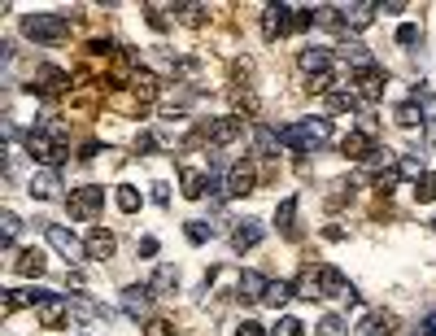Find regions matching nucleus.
I'll return each mask as SVG.
<instances>
[{"instance_id": "nucleus-22", "label": "nucleus", "mask_w": 436, "mask_h": 336, "mask_svg": "<svg viewBox=\"0 0 436 336\" xmlns=\"http://www.w3.org/2000/svg\"><path fill=\"white\" fill-rule=\"evenodd\" d=\"M327 66H331V53H327V48H301V70L305 74H327Z\"/></svg>"}, {"instance_id": "nucleus-34", "label": "nucleus", "mask_w": 436, "mask_h": 336, "mask_svg": "<svg viewBox=\"0 0 436 336\" xmlns=\"http://www.w3.org/2000/svg\"><path fill=\"white\" fill-rule=\"evenodd\" d=\"M210 231H214L210 223H201V219H192V223L184 227V236H188L192 245H205V241H210Z\"/></svg>"}, {"instance_id": "nucleus-42", "label": "nucleus", "mask_w": 436, "mask_h": 336, "mask_svg": "<svg viewBox=\"0 0 436 336\" xmlns=\"http://www.w3.org/2000/svg\"><path fill=\"white\" fill-rule=\"evenodd\" d=\"M397 44H419V27H415V22H406V27L397 31Z\"/></svg>"}, {"instance_id": "nucleus-10", "label": "nucleus", "mask_w": 436, "mask_h": 336, "mask_svg": "<svg viewBox=\"0 0 436 336\" xmlns=\"http://www.w3.org/2000/svg\"><path fill=\"white\" fill-rule=\"evenodd\" d=\"M70 83V74L57 70V66H40V74L31 79V92H44V96H53V92H66Z\"/></svg>"}, {"instance_id": "nucleus-21", "label": "nucleus", "mask_w": 436, "mask_h": 336, "mask_svg": "<svg viewBox=\"0 0 436 336\" xmlns=\"http://www.w3.org/2000/svg\"><path fill=\"white\" fill-rule=\"evenodd\" d=\"M57 188H61V179H57V170H40V175H31V197H40V201H48V197H57Z\"/></svg>"}, {"instance_id": "nucleus-6", "label": "nucleus", "mask_w": 436, "mask_h": 336, "mask_svg": "<svg viewBox=\"0 0 436 336\" xmlns=\"http://www.w3.org/2000/svg\"><path fill=\"white\" fill-rule=\"evenodd\" d=\"M201 136L210 140L214 149H227V144H236L244 136V118H236V114L232 118H210V122L201 127Z\"/></svg>"}, {"instance_id": "nucleus-18", "label": "nucleus", "mask_w": 436, "mask_h": 336, "mask_svg": "<svg viewBox=\"0 0 436 336\" xmlns=\"http://www.w3.org/2000/svg\"><path fill=\"white\" fill-rule=\"evenodd\" d=\"M319 284H323V297H349V279L336 271V267H319Z\"/></svg>"}, {"instance_id": "nucleus-47", "label": "nucleus", "mask_w": 436, "mask_h": 336, "mask_svg": "<svg viewBox=\"0 0 436 336\" xmlns=\"http://www.w3.org/2000/svg\"><path fill=\"white\" fill-rule=\"evenodd\" d=\"M432 231H436V219H432Z\"/></svg>"}, {"instance_id": "nucleus-5", "label": "nucleus", "mask_w": 436, "mask_h": 336, "mask_svg": "<svg viewBox=\"0 0 436 336\" xmlns=\"http://www.w3.org/2000/svg\"><path fill=\"white\" fill-rule=\"evenodd\" d=\"M44 241L53 245L66 262H79V257H88V241H79L70 227H61V223H44Z\"/></svg>"}, {"instance_id": "nucleus-41", "label": "nucleus", "mask_w": 436, "mask_h": 336, "mask_svg": "<svg viewBox=\"0 0 436 336\" xmlns=\"http://www.w3.org/2000/svg\"><path fill=\"white\" fill-rule=\"evenodd\" d=\"M179 13H184V22H192V27H196V22H205V5H184Z\"/></svg>"}, {"instance_id": "nucleus-26", "label": "nucleus", "mask_w": 436, "mask_h": 336, "mask_svg": "<svg viewBox=\"0 0 436 336\" xmlns=\"http://www.w3.org/2000/svg\"><path fill=\"white\" fill-rule=\"evenodd\" d=\"M358 105H363L358 92H331V96H327V110H331V114H353Z\"/></svg>"}, {"instance_id": "nucleus-24", "label": "nucleus", "mask_w": 436, "mask_h": 336, "mask_svg": "<svg viewBox=\"0 0 436 336\" xmlns=\"http://www.w3.org/2000/svg\"><path fill=\"white\" fill-rule=\"evenodd\" d=\"M341 57H345L349 66H358V70H367V66H375V62H371V53H367V44H363V40H345V44H341Z\"/></svg>"}, {"instance_id": "nucleus-46", "label": "nucleus", "mask_w": 436, "mask_h": 336, "mask_svg": "<svg viewBox=\"0 0 436 336\" xmlns=\"http://www.w3.org/2000/svg\"><path fill=\"white\" fill-rule=\"evenodd\" d=\"M423 127H428V140H432V144H436V118H428V122H423Z\"/></svg>"}, {"instance_id": "nucleus-15", "label": "nucleus", "mask_w": 436, "mask_h": 336, "mask_svg": "<svg viewBox=\"0 0 436 336\" xmlns=\"http://www.w3.org/2000/svg\"><path fill=\"white\" fill-rule=\"evenodd\" d=\"M114 249H118V241H114V231H105V227H92L88 231V257H114Z\"/></svg>"}, {"instance_id": "nucleus-35", "label": "nucleus", "mask_w": 436, "mask_h": 336, "mask_svg": "<svg viewBox=\"0 0 436 336\" xmlns=\"http://www.w3.org/2000/svg\"><path fill=\"white\" fill-rule=\"evenodd\" d=\"M415 201H423V205H428V201H436V175H432V170L415 184Z\"/></svg>"}, {"instance_id": "nucleus-39", "label": "nucleus", "mask_w": 436, "mask_h": 336, "mask_svg": "<svg viewBox=\"0 0 436 336\" xmlns=\"http://www.w3.org/2000/svg\"><path fill=\"white\" fill-rule=\"evenodd\" d=\"M0 223H5V245H9V241L18 236V227H22V219H18L13 210H5V214H0Z\"/></svg>"}, {"instance_id": "nucleus-25", "label": "nucleus", "mask_w": 436, "mask_h": 336, "mask_svg": "<svg viewBox=\"0 0 436 336\" xmlns=\"http://www.w3.org/2000/svg\"><path fill=\"white\" fill-rule=\"evenodd\" d=\"M253 153H258V158H275V153H279V132L258 127V132H253Z\"/></svg>"}, {"instance_id": "nucleus-37", "label": "nucleus", "mask_w": 436, "mask_h": 336, "mask_svg": "<svg viewBox=\"0 0 436 336\" xmlns=\"http://www.w3.org/2000/svg\"><path fill=\"white\" fill-rule=\"evenodd\" d=\"M275 336H305V323L293 319V315H284V319H279V328H275Z\"/></svg>"}, {"instance_id": "nucleus-11", "label": "nucleus", "mask_w": 436, "mask_h": 336, "mask_svg": "<svg viewBox=\"0 0 436 336\" xmlns=\"http://www.w3.org/2000/svg\"><path fill=\"white\" fill-rule=\"evenodd\" d=\"M266 289H271V279L258 275V271H244V275L236 279V297H240V301H262Z\"/></svg>"}, {"instance_id": "nucleus-3", "label": "nucleus", "mask_w": 436, "mask_h": 336, "mask_svg": "<svg viewBox=\"0 0 436 336\" xmlns=\"http://www.w3.org/2000/svg\"><path fill=\"white\" fill-rule=\"evenodd\" d=\"M22 31L35 44H57V40H66L70 22H66V13H27L22 18Z\"/></svg>"}, {"instance_id": "nucleus-32", "label": "nucleus", "mask_w": 436, "mask_h": 336, "mask_svg": "<svg viewBox=\"0 0 436 336\" xmlns=\"http://www.w3.org/2000/svg\"><path fill=\"white\" fill-rule=\"evenodd\" d=\"M288 297H297V293H293V284H284V279H271V289H266V297H262V301L279 310V306H284Z\"/></svg>"}, {"instance_id": "nucleus-7", "label": "nucleus", "mask_w": 436, "mask_h": 336, "mask_svg": "<svg viewBox=\"0 0 436 336\" xmlns=\"http://www.w3.org/2000/svg\"><path fill=\"white\" fill-rule=\"evenodd\" d=\"M293 13H297V9H288V5H271V9H262V35H266V40L288 35V31H293Z\"/></svg>"}, {"instance_id": "nucleus-27", "label": "nucleus", "mask_w": 436, "mask_h": 336, "mask_svg": "<svg viewBox=\"0 0 436 336\" xmlns=\"http://www.w3.org/2000/svg\"><path fill=\"white\" fill-rule=\"evenodd\" d=\"M293 219H297V197H284L275 205V227L279 231H293Z\"/></svg>"}, {"instance_id": "nucleus-43", "label": "nucleus", "mask_w": 436, "mask_h": 336, "mask_svg": "<svg viewBox=\"0 0 436 336\" xmlns=\"http://www.w3.org/2000/svg\"><path fill=\"white\" fill-rule=\"evenodd\" d=\"M236 336H266V328H262V323H253V319H244V323L236 328Z\"/></svg>"}, {"instance_id": "nucleus-30", "label": "nucleus", "mask_w": 436, "mask_h": 336, "mask_svg": "<svg viewBox=\"0 0 436 336\" xmlns=\"http://www.w3.org/2000/svg\"><path fill=\"white\" fill-rule=\"evenodd\" d=\"M114 205H118L122 214H136V210H140V192H136L131 184H122V188L114 192Z\"/></svg>"}, {"instance_id": "nucleus-4", "label": "nucleus", "mask_w": 436, "mask_h": 336, "mask_svg": "<svg viewBox=\"0 0 436 336\" xmlns=\"http://www.w3.org/2000/svg\"><path fill=\"white\" fill-rule=\"evenodd\" d=\"M100 205H105V188H96V184H88V188H70V197H66L70 219H83V223H92V219L100 214Z\"/></svg>"}, {"instance_id": "nucleus-13", "label": "nucleus", "mask_w": 436, "mask_h": 336, "mask_svg": "<svg viewBox=\"0 0 436 336\" xmlns=\"http://www.w3.org/2000/svg\"><path fill=\"white\" fill-rule=\"evenodd\" d=\"M393 332H397V315H389V310H375L358 323V336H393Z\"/></svg>"}, {"instance_id": "nucleus-36", "label": "nucleus", "mask_w": 436, "mask_h": 336, "mask_svg": "<svg viewBox=\"0 0 436 336\" xmlns=\"http://www.w3.org/2000/svg\"><path fill=\"white\" fill-rule=\"evenodd\" d=\"M397 175H401V179H415V184H419V179H423V162H419V158H401Z\"/></svg>"}, {"instance_id": "nucleus-19", "label": "nucleus", "mask_w": 436, "mask_h": 336, "mask_svg": "<svg viewBox=\"0 0 436 336\" xmlns=\"http://www.w3.org/2000/svg\"><path fill=\"white\" fill-rule=\"evenodd\" d=\"M258 241H262V227L253 223V219H244V223H236V227H232V249H240V253H244V249H253Z\"/></svg>"}, {"instance_id": "nucleus-45", "label": "nucleus", "mask_w": 436, "mask_h": 336, "mask_svg": "<svg viewBox=\"0 0 436 336\" xmlns=\"http://www.w3.org/2000/svg\"><path fill=\"white\" fill-rule=\"evenodd\" d=\"M140 253H144V257H153V253H158V241L144 236V241H140Z\"/></svg>"}, {"instance_id": "nucleus-2", "label": "nucleus", "mask_w": 436, "mask_h": 336, "mask_svg": "<svg viewBox=\"0 0 436 336\" xmlns=\"http://www.w3.org/2000/svg\"><path fill=\"white\" fill-rule=\"evenodd\" d=\"M27 153L35 162H44L48 170L61 166L70 158V144H66V132L61 127H35V132H27Z\"/></svg>"}, {"instance_id": "nucleus-28", "label": "nucleus", "mask_w": 436, "mask_h": 336, "mask_svg": "<svg viewBox=\"0 0 436 336\" xmlns=\"http://www.w3.org/2000/svg\"><path fill=\"white\" fill-rule=\"evenodd\" d=\"M371 13H375V5H349V9H341V22L345 27H367Z\"/></svg>"}, {"instance_id": "nucleus-31", "label": "nucleus", "mask_w": 436, "mask_h": 336, "mask_svg": "<svg viewBox=\"0 0 436 336\" xmlns=\"http://www.w3.org/2000/svg\"><path fill=\"white\" fill-rule=\"evenodd\" d=\"M136 100L140 105H153V100H158V79H153V74H136Z\"/></svg>"}, {"instance_id": "nucleus-44", "label": "nucleus", "mask_w": 436, "mask_h": 336, "mask_svg": "<svg viewBox=\"0 0 436 336\" xmlns=\"http://www.w3.org/2000/svg\"><path fill=\"white\" fill-rule=\"evenodd\" d=\"M419 336H436V310H432V315H423V323H419Z\"/></svg>"}, {"instance_id": "nucleus-38", "label": "nucleus", "mask_w": 436, "mask_h": 336, "mask_svg": "<svg viewBox=\"0 0 436 336\" xmlns=\"http://www.w3.org/2000/svg\"><path fill=\"white\" fill-rule=\"evenodd\" d=\"M144 336H179V332H175L170 319H148V323H144Z\"/></svg>"}, {"instance_id": "nucleus-8", "label": "nucleus", "mask_w": 436, "mask_h": 336, "mask_svg": "<svg viewBox=\"0 0 436 336\" xmlns=\"http://www.w3.org/2000/svg\"><path fill=\"white\" fill-rule=\"evenodd\" d=\"M341 153L349 162H371L375 158V140H371V132H349L345 140H341Z\"/></svg>"}, {"instance_id": "nucleus-20", "label": "nucleus", "mask_w": 436, "mask_h": 336, "mask_svg": "<svg viewBox=\"0 0 436 336\" xmlns=\"http://www.w3.org/2000/svg\"><path fill=\"white\" fill-rule=\"evenodd\" d=\"M293 293H297V297H305V301L323 297V284H319V267H305V271L297 275V284H293Z\"/></svg>"}, {"instance_id": "nucleus-29", "label": "nucleus", "mask_w": 436, "mask_h": 336, "mask_svg": "<svg viewBox=\"0 0 436 336\" xmlns=\"http://www.w3.org/2000/svg\"><path fill=\"white\" fill-rule=\"evenodd\" d=\"M397 127H419V122H428L423 118V110H419V100H406V105H397Z\"/></svg>"}, {"instance_id": "nucleus-16", "label": "nucleus", "mask_w": 436, "mask_h": 336, "mask_svg": "<svg viewBox=\"0 0 436 336\" xmlns=\"http://www.w3.org/2000/svg\"><path fill=\"white\" fill-rule=\"evenodd\" d=\"M384 83H389V79H384V70H379V66L358 70V92H363L367 100H379V96H384Z\"/></svg>"}, {"instance_id": "nucleus-9", "label": "nucleus", "mask_w": 436, "mask_h": 336, "mask_svg": "<svg viewBox=\"0 0 436 336\" xmlns=\"http://www.w3.org/2000/svg\"><path fill=\"white\" fill-rule=\"evenodd\" d=\"M253 184H258V170H253V162H236L232 170H227V192H232V197L253 192Z\"/></svg>"}, {"instance_id": "nucleus-14", "label": "nucleus", "mask_w": 436, "mask_h": 336, "mask_svg": "<svg viewBox=\"0 0 436 336\" xmlns=\"http://www.w3.org/2000/svg\"><path fill=\"white\" fill-rule=\"evenodd\" d=\"M66 315H70V297H61V293H53V297L40 306V323H44V328H61Z\"/></svg>"}, {"instance_id": "nucleus-12", "label": "nucleus", "mask_w": 436, "mask_h": 336, "mask_svg": "<svg viewBox=\"0 0 436 336\" xmlns=\"http://www.w3.org/2000/svg\"><path fill=\"white\" fill-rule=\"evenodd\" d=\"M148 306H153V293H148V284H131V289L122 293V310L131 319H144L148 315Z\"/></svg>"}, {"instance_id": "nucleus-40", "label": "nucleus", "mask_w": 436, "mask_h": 336, "mask_svg": "<svg viewBox=\"0 0 436 336\" xmlns=\"http://www.w3.org/2000/svg\"><path fill=\"white\" fill-rule=\"evenodd\" d=\"M310 92H327L331 96V70L327 74H310Z\"/></svg>"}, {"instance_id": "nucleus-1", "label": "nucleus", "mask_w": 436, "mask_h": 336, "mask_svg": "<svg viewBox=\"0 0 436 336\" xmlns=\"http://www.w3.org/2000/svg\"><path fill=\"white\" fill-rule=\"evenodd\" d=\"M275 132H279V144H284V149L314 153L331 136V122L327 118H301V122H288V127H275Z\"/></svg>"}, {"instance_id": "nucleus-23", "label": "nucleus", "mask_w": 436, "mask_h": 336, "mask_svg": "<svg viewBox=\"0 0 436 336\" xmlns=\"http://www.w3.org/2000/svg\"><path fill=\"white\" fill-rule=\"evenodd\" d=\"M44 267H48V262H44V253H40V249H22V253H18V262H13V271H18V275H27V279H31V275H44Z\"/></svg>"}, {"instance_id": "nucleus-33", "label": "nucleus", "mask_w": 436, "mask_h": 336, "mask_svg": "<svg viewBox=\"0 0 436 336\" xmlns=\"http://www.w3.org/2000/svg\"><path fill=\"white\" fill-rule=\"evenodd\" d=\"M232 100H236V110H244L249 118L258 114V92H253L249 83H244V88H236V92H232Z\"/></svg>"}, {"instance_id": "nucleus-17", "label": "nucleus", "mask_w": 436, "mask_h": 336, "mask_svg": "<svg viewBox=\"0 0 436 336\" xmlns=\"http://www.w3.org/2000/svg\"><path fill=\"white\" fill-rule=\"evenodd\" d=\"M175 289H179V271L175 267H158V271H153V279H148L153 297H175Z\"/></svg>"}]
</instances>
